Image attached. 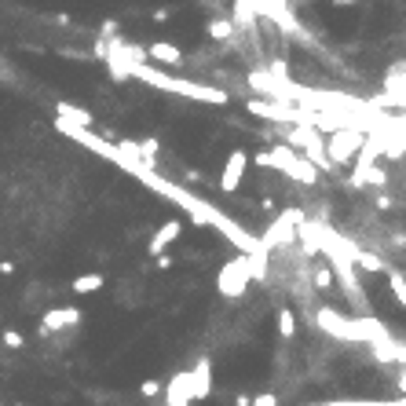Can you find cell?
<instances>
[{
  "label": "cell",
  "instance_id": "obj_3",
  "mask_svg": "<svg viewBox=\"0 0 406 406\" xmlns=\"http://www.w3.org/2000/svg\"><path fill=\"white\" fill-rule=\"evenodd\" d=\"M359 150H362V136H359V132H351L348 124H344V129H337V132H333V139L326 143L329 161H337V165L351 161L355 154H359Z\"/></svg>",
  "mask_w": 406,
  "mask_h": 406
},
{
  "label": "cell",
  "instance_id": "obj_10",
  "mask_svg": "<svg viewBox=\"0 0 406 406\" xmlns=\"http://www.w3.org/2000/svg\"><path fill=\"white\" fill-rule=\"evenodd\" d=\"M385 88H388V95H406V62H396L385 73Z\"/></svg>",
  "mask_w": 406,
  "mask_h": 406
},
{
  "label": "cell",
  "instance_id": "obj_6",
  "mask_svg": "<svg viewBox=\"0 0 406 406\" xmlns=\"http://www.w3.org/2000/svg\"><path fill=\"white\" fill-rule=\"evenodd\" d=\"M180 234H183V223L180 220H169V223H161L158 231H154V238L147 242V257H161L165 249H169L172 242H180Z\"/></svg>",
  "mask_w": 406,
  "mask_h": 406
},
{
  "label": "cell",
  "instance_id": "obj_5",
  "mask_svg": "<svg viewBox=\"0 0 406 406\" xmlns=\"http://www.w3.org/2000/svg\"><path fill=\"white\" fill-rule=\"evenodd\" d=\"M246 165H249V154H246V150H231V154H227L223 172H220V190H227V194H231V190L242 187Z\"/></svg>",
  "mask_w": 406,
  "mask_h": 406
},
{
  "label": "cell",
  "instance_id": "obj_17",
  "mask_svg": "<svg viewBox=\"0 0 406 406\" xmlns=\"http://www.w3.org/2000/svg\"><path fill=\"white\" fill-rule=\"evenodd\" d=\"M4 344L19 351L22 344H26V337H22V333H19V329H4Z\"/></svg>",
  "mask_w": 406,
  "mask_h": 406
},
{
  "label": "cell",
  "instance_id": "obj_16",
  "mask_svg": "<svg viewBox=\"0 0 406 406\" xmlns=\"http://www.w3.org/2000/svg\"><path fill=\"white\" fill-rule=\"evenodd\" d=\"M311 282H315V289H329L333 286V268H322L319 264V268L311 271Z\"/></svg>",
  "mask_w": 406,
  "mask_h": 406
},
{
  "label": "cell",
  "instance_id": "obj_4",
  "mask_svg": "<svg viewBox=\"0 0 406 406\" xmlns=\"http://www.w3.org/2000/svg\"><path fill=\"white\" fill-rule=\"evenodd\" d=\"M81 308H52L41 315V333H59V329H73L81 326Z\"/></svg>",
  "mask_w": 406,
  "mask_h": 406
},
{
  "label": "cell",
  "instance_id": "obj_7",
  "mask_svg": "<svg viewBox=\"0 0 406 406\" xmlns=\"http://www.w3.org/2000/svg\"><path fill=\"white\" fill-rule=\"evenodd\" d=\"M212 391V362L209 359H198L194 373H190V403L194 399H205Z\"/></svg>",
  "mask_w": 406,
  "mask_h": 406
},
{
  "label": "cell",
  "instance_id": "obj_15",
  "mask_svg": "<svg viewBox=\"0 0 406 406\" xmlns=\"http://www.w3.org/2000/svg\"><path fill=\"white\" fill-rule=\"evenodd\" d=\"M355 264H359V268H362L366 275H380V271H388L377 257H370V252H355Z\"/></svg>",
  "mask_w": 406,
  "mask_h": 406
},
{
  "label": "cell",
  "instance_id": "obj_8",
  "mask_svg": "<svg viewBox=\"0 0 406 406\" xmlns=\"http://www.w3.org/2000/svg\"><path fill=\"white\" fill-rule=\"evenodd\" d=\"M147 55L154 59V62H161V66H169V70H180L183 66V52L176 44H165V41H154L147 48Z\"/></svg>",
  "mask_w": 406,
  "mask_h": 406
},
{
  "label": "cell",
  "instance_id": "obj_2",
  "mask_svg": "<svg viewBox=\"0 0 406 406\" xmlns=\"http://www.w3.org/2000/svg\"><path fill=\"white\" fill-rule=\"evenodd\" d=\"M249 282H252V278H249V252H242V257L231 260V264H223V271L216 278V286H220L223 297H246Z\"/></svg>",
  "mask_w": 406,
  "mask_h": 406
},
{
  "label": "cell",
  "instance_id": "obj_24",
  "mask_svg": "<svg viewBox=\"0 0 406 406\" xmlns=\"http://www.w3.org/2000/svg\"><path fill=\"white\" fill-rule=\"evenodd\" d=\"M234 403H238V406H252V399H249V396H238Z\"/></svg>",
  "mask_w": 406,
  "mask_h": 406
},
{
  "label": "cell",
  "instance_id": "obj_20",
  "mask_svg": "<svg viewBox=\"0 0 406 406\" xmlns=\"http://www.w3.org/2000/svg\"><path fill=\"white\" fill-rule=\"evenodd\" d=\"M252 406H278V399L271 396V391H264V396H257V399H252Z\"/></svg>",
  "mask_w": 406,
  "mask_h": 406
},
{
  "label": "cell",
  "instance_id": "obj_9",
  "mask_svg": "<svg viewBox=\"0 0 406 406\" xmlns=\"http://www.w3.org/2000/svg\"><path fill=\"white\" fill-rule=\"evenodd\" d=\"M55 118H62V121H70V124H81V129H92V110H84V107H77V103H55Z\"/></svg>",
  "mask_w": 406,
  "mask_h": 406
},
{
  "label": "cell",
  "instance_id": "obj_19",
  "mask_svg": "<svg viewBox=\"0 0 406 406\" xmlns=\"http://www.w3.org/2000/svg\"><path fill=\"white\" fill-rule=\"evenodd\" d=\"M252 161H257L260 169H271V150H257V154H252Z\"/></svg>",
  "mask_w": 406,
  "mask_h": 406
},
{
  "label": "cell",
  "instance_id": "obj_14",
  "mask_svg": "<svg viewBox=\"0 0 406 406\" xmlns=\"http://www.w3.org/2000/svg\"><path fill=\"white\" fill-rule=\"evenodd\" d=\"M209 37H212V41H227V37H234V22L212 19V22H209Z\"/></svg>",
  "mask_w": 406,
  "mask_h": 406
},
{
  "label": "cell",
  "instance_id": "obj_13",
  "mask_svg": "<svg viewBox=\"0 0 406 406\" xmlns=\"http://www.w3.org/2000/svg\"><path fill=\"white\" fill-rule=\"evenodd\" d=\"M278 333H282L286 340H289V337H297V315L289 311V308L278 311Z\"/></svg>",
  "mask_w": 406,
  "mask_h": 406
},
{
  "label": "cell",
  "instance_id": "obj_11",
  "mask_svg": "<svg viewBox=\"0 0 406 406\" xmlns=\"http://www.w3.org/2000/svg\"><path fill=\"white\" fill-rule=\"evenodd\" d=\"M103 282H107V278L99 275V271L77 275V278H73V293H77V297H84V293H99V289H103Z\"/></svg>",
  "mask_w": 406,
  "mask_h": 406
},
{
  "label": "cell",
  "instance_id": "obj_18",
  "mask_svg": "<svg viewBox=\"0 0 406 406\" xmlns=\"http://www.w3.org/2000/svg\"><path fill=\"white\" fill-rule=\"evenodd\" d=\"M139 391H143L147 399H154V396H161V385H158V380H143V385H139Z\"/></svg>",
  "mask_w": 406,
  "mask_h": 406
},
{
  "label": "cell",
  "instance_id": "obj_22",
  "mask_svg": "<svg viewBox=\"0 0 406 406\" xmlns=\"http://www.w3.org/2000/svg\"><path fill=\"white\" fill-rule=\"evenodd\" d=\"M377 209H380V212L391 209V198H388V194H377Z\"/></svg>",
  "mask_w": 406,
  "mask_h": 406
},
{
  "label": "cell",
  "instance_id": "obj_12",
  "mask_svg": "<svg viewBox=\"0 0 406 406\" xmlns=\"http://www.w3.org/2000/svg\"><path fill=\"white\" fill-rule=\"evenodd\" d=\"M388 289H391V297H396L399 308H406V275L403 271H391L388 268Z\"/></svg>",
  "mask_w": 406,
  "mask_h": 406
},
{
  "label": "cell",
  "instance_id": "obj_21",
  "mask_svg": "<svg viewBox=\"0 0 406 406\" xmlns=\"http://www.w3.org/2000/svg\"><path fill=\"white\" fill-rule=\"evenodd\" d=\"M158 260V271H169L172 268V257H169V252H161V257H154Z\"/></svg>",
  "mask_w": 406,
  "mask_h": 406
},
{
  "label": "cell",
  "instance_id": "obj_25",
  "mask_svg": "<svg viewBox=\"0 0 406 406\" xmlns=\"http://www.w3.org/2000/svg\"><path fill=\"white\" fill-rule=\"evenodd\" d=\"M169 406H190V399H169Z\"/></svg>",
  "mask_w": 406,
  "mask_h": 406
},
{
  "label": "cell",
  "instance_id": "obj_1",
  "mask_svg": "<svg viewBox=\"0 0 406 406\" xmlns=\"http://www.w3.org/2000/svg\"><path fill=\"white\" fill-rule=\"evenodd\" d=\"M136 81H143L150 88H158V92H172V95H183V99H194V103H212V107H223L227 92H220V88H209V84H198V81H183V77H169L165 70L158 66H147V62H139V66L132 70Z\"/></svg>",
  "mask_w": 406,
  "mask_h": 406
},
{
  "label": "cell",
  "instance_id": "obj_23",
  "mask_svg": "<svg viewBox=\"0 0 406 406\" xmlns=\"http://www.w3.org/2000/svg\"><path fill=\"white\" fill-rule=\"evenodd\" d=\"M0 275H4V278H8V275H15V264L4 260V264H0Z\"/></svg>",
  "mask_w": 406,
  "mask_h": 406
}]
</instances>
